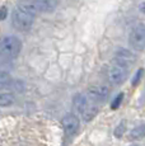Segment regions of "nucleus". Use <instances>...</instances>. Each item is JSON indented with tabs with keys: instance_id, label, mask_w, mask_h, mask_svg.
I'll return each mask as SVG.
<instances>
[{
	"instance_id": "f03ea898",
	"label": "nucleus",
	"mask_w": 145,
	"mask_h": 146,
	"mask_svg": "<svg viewBox=\"0 0 145 146\" xmlns=\"http://www.w3.org/2000/svg\"><path fill=\"white\" fill-rule=\"evenodd\" d=\"M22 51V41L15 36H5L0 40V56L15 58Z\"/></svg>"
},
{
	"instance_id": "2eb2a0df",
	"label": "nucleus",
	"mask_w": 145,
	"mask_h": 146,
	"mask_svg": "<svg viewBox=\"0 0 145 146\" xmlns=\"http://www.w3.org/2000/svg\"><path fill=\"white\" fill-rule=\"evenodd\" d=\"M7 14H8V9L5 7L0 8V22L4 21L5 18H7Z\"/></svg>"
},
{
	"instance_id": "0eeeda50",
	"label": "nucleus",
	"mask_w": 145,
	"mask_h": 146,
	"mask_svg": "<svg viewBox=\"0 0 145 146\" xmlns=\"http://www.w3.org/2000/svg\"><path fill=\"white\" fill-rule=\"evenodd\" d=\"M113 62L120 64V65H122L125 67H129L131 64L135 62V55L126 48H120V50H117L115 53Z\"/></svg>"
},
{
	"instance_id": "dca6fc26",
	"label": "nucleus",
	"mask_w": 145,
	"mask_h": 146,
	"mask_svg": "<svg viewBox=\"0 0 145 146\" xmlns=\"http://www.w3.org/2000/svg\"><path fill=\"white\" fill-rule=\"evenodd\" d=\"M118 130H116V132H115V135L117 137H121L122 136V133H124V131H125V128H124V123H121V125L118 126Z\"/></svg>"
},
{
	"instance_id": "f257e3e1",
	"label": "nucleus",
	"mask_w": 145,
	"mask_h": 146,
	"mask_svg": "<svg viewBox=\"0 0 145 146\" xmlns=\"http://www.w3.org/2000/svg\"><path fill=\"white\" fill-rule=\"evenodd\" d=\"M17 8L33 15L37 13H51L56 8L55 0H18Z\"/></svg>"
},
{
	"instance_id": "9b49d317",
	"label": "nucleus",
	"mask_w": 145,
	"mask_h": 146,
	"mask_svg": "<svg viewBox=\"0 0 145 146\" xmlns=\"http://www.w3.org/2000/svg\"><path fill=\"white\" fill-rule=\"evenodd\" d=\"M145 137V123L135 127L130 132V139L131 140H141Z\"/></svg>"
},
{
	"instance_id": "4468645a",
	"label": "nucleus",
	"mask_w": 145,
	"mask_h": 146,
	"mask_svg": "<svg viewBox=\"0 0 145 146\" xmlns=\"http://www.w3.org/2000/svg\"><path fill=\"white\" fill-rule=\"evenodd\" d=\"M143 72H144L143 69H140L138 72H136V74H135V78H134V80H132V85H136V83L140 80V76L143 75Z\"/></svg>"
},
{
	"instance_id": "423d86ee",
	"label": "nucleus",
	"mask_w": 145,
	"mask_h": 146,
	"mask_svg": "<svg viewBox=\"0 0 145 146\" xmlns=\"http://www.w3.org/2000/svg\"><path fill=\"white\" fill-rule=\"evenodd\" d=\"M61 125H63V128H64V131H65V133L68 135V136H72V135H75L78 132V130H79L80 122H79V118H78L76 114L69 113L63 118Z\"/></svg>"
},
{
	"instance_id": "9d476101",
	"label": "nucleus",
	"mask_w": 145,
	"mask_h": 146,
	"mask_svg": "<svg viewBox=\"0 0 145 146\" xmlns=\"http://www.w3.org/2000/svg\"><path fill=\"white\" fill-rule=\"evenodd\" d=\"M15 98L12 93H8V92H3L0 93V107H10L14 103Z\"/></svg>"
},
{
	"instance_id": "7ed1b4c3",
	"label": "nucleus",
	"mask_w": 145,
	"mask_h": 146,
	"mask_svg": "<svg viewBox=\"0 0 145 146\" xmlns=\"http://www.w3.org/2000/svg\"><path fill=\"white\" fill-rule=\"evenodd\" d=\"M35 22V15L31 14L28 12L15 8L12 13V23L13 27L17 28L18 31H28L31 29V27L33 26Z\"/></svg>"
},
{
	"instance_id": "39448f33",
	"label": "nucleus",
	"mask_w": 145,
	"mask_h": 146,
	"mask_svg": "<svg viewBox=\"0 0 145 146\" xmlns=\"http://www.w3.org/2000/svg\"><path fill=\"white\" fill-rule=\"evenodd\" d=\"M127 76V67L120 65V64L113 62L112 65L107 69V80L113 85L124 83Z\"/></svg>"
},
{
	"instance_id": "ddd939ff",
	"label": "nucleus",
	"mask_w": 145,
	"mask_h": 146,
	"mask_svg": "<svg viewBox=\"0 0 145 146\" xmlns=\"http://www.w3.org/2000/svg\"><path fill=\"white\" fill-rule=\"evenodd\" d=\"M122 98H124V94L120 93V94L115 98V99H113L112 104H111V108H112V109H117V108H118L120 104H121V102H122Z\"/></svg>"
},
{
	"instance_id": "a211bd4d",
	"label": "nucleus",
	"mask_w": 145,
	"mask_h": 146,
	"mask_svg": "<svg viewBox=\"0 0 145 146\" xmlns=\"http://www.w3.org/2000/svg\"><path fill=\"white\" fill-rule=\"evenodd\" d=\"M131 146H138V145H131Z\"/></svg>"
},
{
	"instance_id": "20e7f679",
	"label": "nucleus",
	"mask_w": 145,
	"mask_h": 146,
	"mask_svg": "<svg viewBox=\"0 0 145 146\" xmlns=\"http://www.w3.org/2000/svg\"><path fill=\"white\" fill-rule=\"evenodd\" d=\"M129 43L136 51L145 50V24H138L132 28L129 36Z\"/></svg>"
},
{
	"instance_id": "f8f14e48",
	"label": "nucleus",
	"mask_w": 145,
	"mask_h": 146,
	"mask_svg": "<svg viewBox=\"0 0 145 146\" xmlns=\"http://www.w3.org/2000/svg\"><path fill=\"white\" fill-rule=\"evenodd\" d=\"M9 83H10V76L8 74H5V72L0 71V88L8 85Z\"/></svg>"
},
{
	"instance_id": "1a4fd4ad",
	"label": "nucleus",
	"mask_w": 145,
	"mask_h": 146,
	"mask_svg": "<svg viewBox=\"0 0 145 146\" xmlns=\"http://www.w3.org/2000/svg\"><path fill=\"white\" fill-rule=\"evenodd\" d=\"M108 94H110V89L104 85L90 86L87 92V95L92 100H103L104 98H107Z\"/></svg>"
},
{
	"instance_id": "6e6552de",
	"label": "nucleus",
	"mask_w": 145,
	"mask_h": 146,
	"mask_svg": "<svg viewBox=\"0 0 145 146\" xmlns=\"http://www.w3.org/2000/svg\"><path fill=\"white\" fill-rule=\"evenodd\" d=\"M92 102H93V100L89 99V97L87 94H78L74 97L72 107H74V109L80 114V116H83V114L85 113V111L93 104Z\"/></svg>"
},
{
	"instance_id": "f3484780",
	"label": "nucleus",
	"mask_w": 145,
	"mask_h": 146,
	"mask_svg": "<svg viewBox=\"0 0 145 146\" xmlns=\"http://www.w3.org/2000/svg\"><path fill=\"white\" fill-rule=\"evenodd\" d=\"M139 9H140V12H141V13H144V14H145V1H144V3H141L140 7H139Z\"/></svg>"
}]
</instances>
